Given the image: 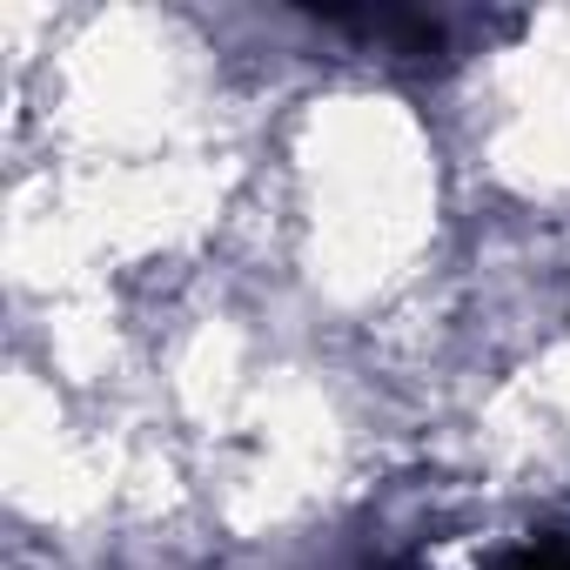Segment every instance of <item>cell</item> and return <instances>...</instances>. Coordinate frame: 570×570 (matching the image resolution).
<instances>
[{
	"mask_svg": "<svg viewBox=\"0 0 570 570\" xmlns=\"http://www.w3.org/2000/svg\"><path fill=\"white\" fill-rule=\"evenodd\" d=\"M510 570H570V543H530L523 557H510Z\"/></svg>",
	"mask_w": 570,
	"mask_h": 570,
	"instance_id": "6da1fadb",
	"label": "cell"
}]
</instances>
